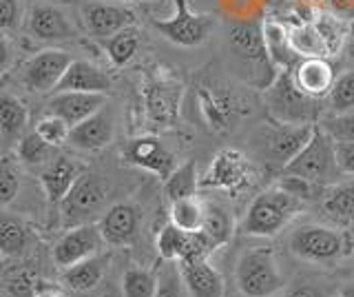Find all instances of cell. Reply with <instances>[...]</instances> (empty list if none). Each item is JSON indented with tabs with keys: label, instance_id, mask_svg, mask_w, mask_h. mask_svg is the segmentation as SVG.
<instances>
[{
	"label": "cell",
	"instance_id": "cell-1",
	"mask_svg": "<svg viewBox=\"0 0 354 297\" xmlns=\"http://www.w3.org/2000/svg\"><path fill=\"white\" fill-rule=\"evenodd\" d=\"M226 40L232 56L243 69L241 73L246 75V80L257 84L259 89H268L279 71H277L268 56V49H266L261 25L230 20L226 25Z\"/></svg>",
	"mask_w": 354,
	"mask_h": 297
},
{
	"label": "cell",
	"instance_id": "cell-2",
	"mask_svg": "<svg viewBox=\"0 0 354 297\" xmlns=\"http://www.w3.org/2000/svg\"><path fill=\"white\" fill-rule=\"evenodd\" d=\"M301 200L288 186H272L266 189L250 202L246 215L241 219V233L270 237L288 226V222L301 211Z\"/></svg>",
	"mask_w": 354,
	"mask_h": 297
},
{
	"label": "cell",
	"instance_id": "cell-3",
	"mask_svg": "<svg viewBox=\"0 0 354 297\" xmlns=\"http://www.w3.org/2000/svg\"><path fill=\"white\" fill-rule=\"evenodd\" d=\"M315 125H288L272 123L261 125L250 136V149L254 156L270 169H281L290 162L313 136Z\"/></svg>",
	"mask_w": 354,
	"mask_h": 297
},
{
	"label": "cell",
	"instance_id": "cell-4",
	"mask_svg": "<svg viewBox=\"0 0 354 297\" xmlns=\"http://www.w3.org/2000/svg\"><path fill=\"white\" fill-rule=\"evenodd\" d=\"M339 173L337 142L321 125H315L310 140L283 167L286 178H299L308 184H326Z\"/></svg>",
	"mask_w": 354,
	"mask_h": 297
},
{
	"label": "cell",
	"instance_id": "cell-5",
	"mask_svg": "<svg viewBox=\"0 0 354 297\" xmlns=\"http://www.w3.org/2000/svg\"><path fill=\"white\" fill-rule=\"evenodd\" d=\"M266 105L272 120L288 125H315L319 100L310 98L297 87L292 69H281L274 82L266 89Z\"/></svg>",
	"mask_w": 354,
	"mask_h": 297
},
{
	"label": "cell",
	"instance_id": "cell-6",
	"mask_svg": "<svg viewBox=\"0 0 354 297\" xmlns=\"http://www.w3.org/2000/svg\"><path fill=\"white\" fill-rule=\"evenodd\" d=\"M173 16L153 20V27L177 47H199L213 36L217 18L215 14H197L188 0H173Z\"/></svg>",
	"mask_w": 354,
	"mask_h": 297
},
{
	"label": "cell",
	"instance_id": "cell-7",
	"mask_svg": "<svg viewBox=\"0 0 354 297\" xmlns=\"http://www.w3.org/2000/svg\"><path fill=\"white\" fill-rule=\"evenodd\" d=\"M235 278L239 291L246 297H270L283 289L281 271L274 255L266 249H254L243 253L237 262Z\"/></svg>",
	"mask_w": 354,
	"mask_h": 297
},
{
	"label": "cell",
	"instance_id": "cell-8",
	"mask_svg": "<svg viewBox=\"0 0 354 297\" xmlns=\"http://www.w3.org/2000/svg\"><path fill=\"white\" fill-rule=\"evenodd\" d=\"M109 202V184L93 173H82L69 195L64 197L60 208H62V219L66 226H77V224H88L97 213L106 211Z\"/></svg>",
	"mask_w": 354,
	"mask_h": 297
},
{
	"label": "cell",
	"instance_id": "cell-9",
	"mask_svg": "<svg viewBox=\"0 0 354 297\" xmlns=\"http://www.w3.org/2000/svg\"><path fill=\"white\" fill-rule=\"evenodd\" d=\"M184 84L173 75H155L144 84V114L155 129H171L182 111Z\"/></svg>",
	"mask_w": 354,
	"mask_h": 297
},
{
	"label": "cell",
	"instance_id": "cell-10",
	"mask_svg": "<svg viewBox=\"0 0 354 297\" xmlns=\"http://www.w3.org/2000/svg\"><path fill=\"white\" fill-rule=\"evenodd\" d=\"M346 240L335 228L306 224L290 235V251L308 262H332L343 255Z\"/></svg>",
	"mask_w": 354,
	"mask_h": 297
},
{
	"label": "cell",
	"instance_id": "cell-11",
	"mask_svg": "<svg viewBox=\"0 0 354 297\" xmlns=\"http://www.w3.org/2000/svg\"><path fill=\"white\" fill-rule=\"evenodd\" d=\"M73 58L62 49H42L33 58H29L20 69V82L29 91L49 93L62 80L64 71L69 69Z\"/></svg>",
	"mask_w": 354,
	"mask_h": 297
},
{
	"label": "cell",
	"instance_id": "cell-12",
	"mask_svg": "<svg viewBox=\"0 0 354 297\" xmlns=\"http://www.w3.org/2000/svg\"><path fill=\"white\" fill-rule=\"evenodd\" d=\"M217 249L204 231L197 233H186V231L177 228L173 222L164 224V228L158 235V253L166 262H195V260H206L210 251Z\"/></svg>",
	"mask_w": 354,
	"mask_h": 297
},
{
	"label": "cell",
	"instance_id": "cell-13",
	"mask_svg": "<svg viewBox=\"0 0 354 297\" xmlns=\"http://www.w3.org/2000/svg\"><path fill=\"white\" fill-rule=\"evenodd\" d=\"M102 244H106V242H104L102 233H100L97 224L88 222V224L71 226L58 242H55L53 262L58 264L60 269H69L77 262L97 255Z\"/></svg>",
	"mask_w": 354,
	"mask_h": 297
},
{
	"label": "cell",
	"instance_id": "cell-14",
	"mask_svg": "<svg viewBox=\"0 0 354 297\" xmlns=\"http://www.w3.org/2000/svg\"><path fill=\"white\" fill-rule=\"evenodd\" d=\"M82 23L86 31L97 40H106L111 36H115L118 31L127 29L131 25H136V14L127 3H95L82 5Z\"/></svg>",
	"mask_w": 354,
	"mask_h": 297
},
{
	"label": "cell",
	"instance_id": "cell-15",
	"mask_svg": "<svg viewBox=\"0 0 354 297\" xmlns=\"http://www.w3.org/2000/svg\"><path fill=\"white\" fill-rule=\"evenodd\" d=\"M124 158L133 167L151 171L160 175L162 180H166L175 171V156L155 136L133 138L124 149Z\"/></svg>",
	"mask_w": 354,
	"mask_h": 297
},
{
	"label": "cell",
	"instance_id": "cell-16",
	"mask_svg": "<svg viewBox=\"0 0 354 297\" xmlns=\"http://www.w3.org/2000/svg\"><path fill=\"white\" fill-rule=\"evenodd\" d=\"M100 233L111 246H127L138 237L140 231V211L129 202L111 204L100 217Z\"/></svg>",
	"mask_w": 354,
	"mask_h": 297
},
{
	"label": "cell",
	"instance_id": "cell-17",
	"mask_svg": "<svg viewBox=\"0 0 354 297\" xmlns=\"http://www.w3.org/2000/svg\"><path fill=\"white\" fill-rule=\"evenodd\" d=\"M29 34L42 42H62L75 38V27L71 25L60 7L55 5H36L27 14Z\"/></svg>",
	"mask_w": 354,
	"mask_h": 297
},
{
	"label": "cell",
	"instance_id": "cell-18",
	"mask_svg": "<svg viewBox=\"0 0 354 297\" xmlns=\"http://www.w3.org/2000/svg\"><path fill=\"white\" fill-rule=\"evenodd\" d=\"M106 105V93H82V91H58L47 107V114L62 118L69 127L80 125L88 116L97 114Z\"/></svg>",
	"mask_w": 354,
	"mask_h": 297
},
{
	"label": "cell",
	"instance_id": "cell-19",
	"mask_svg": "<svg viewBox=\"0 0 354 297\" xmlns=\"http://www.w3.org/2000/svg\"><path fill=\"white\" fill-rule=\"evenodd\" d=\"M82 173H84L82 167L75 160L66 158V156L53 158L40 173V184H42V191L47 195L49 204L60 206Z\"/></svg>",
	"mask_w": 354,
	"mask_h": 297
},
{
	"label": "cell",
	"instance_id": "cell-20",
	"mask_svg": "<svg viewBox=\"0 0 354 297\" xmlns=\"http://www.w3.org/2000/svg\"><path fill=\"white\" fill-rule=\"evenodd\" d=\"M113 116L102 107L97 114L88 116L80 125L71 127L69 145L80 151H100L113 140Z\"/></svg>",
	"mask_w": 354,
	"mask_h": 297
},
{
	"label": "cell",
	"instance_id": "cell-21",
	"mask_svg": "<svg viewBox=\"0 0 354 297\" xmlns=\"http://www.w3.org/2000/svg\"><path fill=\"white\" fill-rule=\"evenodd\" d=\"M292 78L304 93L321 100V98H326L330 93L337 75L328 58H304L292 69Z\"/></svg>",
	"mask_w": 354,
	"mask_h": 297
},
{
	"label": "cell",
	"instance_id": "cell-22",
	"mask_svg": "<svg viewBox=\"0 0 354 297\" xmlns=\"http://www.w3.org/2000/svg\"><path fill=\"white\" fill-rule=\"evenodd\" d=\"M111 78L104 69L88 60H73L64 71L62 80L55 87L58 91H82V93H109Z\"/></svg>",
	"mask_w": 354,
	"mask_h": 297
},
{
	"label": "cell",
	"instance_id": "cell-23",
	"mask_svg": "<svg viewBox=\"0 0 354 297\" xmlns=\"http://www.w3.org/2000/svg\"><path fill=\"white\" fill-rule=\"evenodd\" d=\"M180 273L191 297H224V280L206 260L182 262Z\"/></svg>",
	"mask_w": 354,
	"mask_h": 297
},
{
	"label": "cell",
	"instance_id": "cell-24",
	"mask_svg": "<svg viewBox=\"0 0 354 297\" xmlns=\"http://www.w3.org/2000/svg\"><path fill=\"white\" fill-rule=\"evenodd\" d=\"M261 34L266 49H268V56L277 69H295L297 62L301 60L295 53L290 45V34H288V25H283L281 20L268 18L261 23Z\"/></svg>",
	"mask_w": 354,
	"mask_h": 297
},
{
	"label": "cell",
	"instance_id": "cell-25",
	"mask_svg": "<svg viewBox=\"0 0 354 297\" xmlns=\"http://www.w3.org/2000/svg\"><path fill=\"white\" fill-rule=\"evenodd\" d=\"M106 264H109V255H102V253H97V255L77 262V264H73V267H69V269H62L60 282L69 291L86 293V291L95 289V286L102 282L104 271H106Z\"/></svg>",
	"mask_w": 354,
	"mask_h": 297
},
{
	"label": "cell",
	"instance_id": "cell-26",
	"mask_svg": "<svg viewBox=\"0 0 354 297\" xmlns=\"http://www.w3.org/2000/svg\"><path fill=\"white\" fill-rule=\"evenodd\" d=\"M290 34V45L299 58H330V49L326 45V38L317 27L315 18L308 23H299L288 27Z\"/></svg>",
	"mask_w": 354,
	"mask_h": 297
},
{
	"label": "cell",
	"instance_id": "cell-27",
	"mask_svg": "<svg viewBox=\"0 0 354 297\" xmlns=\"http://www.w3.org/2000/svg\"><path fill=\"white\" fill-rule=\"evenodd\" d=\"M29 125V109L18 96L0 91V136L5 140H20Z\"/></svg>",
	"mask_w": 354,
	"mask_h": 297
},
{
	"label": "cell",
	"instance_id": "cell-28",
	"mask_svg": "<svg viewBox=\"0 0 354 297\" xmlns=\"http://www.w3.org/2000/svg\"><path fill=\"white\" fill-rule=\"evenodd\" d=\"M202 180L197 175V164L193 160H188L180 167H175V171L164 180V193L169 197V202L186 200V197H197Z\"/></svg>",
	"mask_w": 354,
	"mask_h": 297
},
{
	"label": "cell",
	"instance_id": "cell-29",
	"mask_svg": "<svg viewBox=\"0 0 354 297\" xmlns=\"http://www.w3.org/2000/svg\"><path fill=\"white\" fill-rule=\"evenodd\" d=\"M140 49V31L136 25H131L127 29L118 31L115 36H111L104 40V51L111 60V64L118 69L127 67V64L136 58V53Z\"/></svg>",
	"mask_w": 354,
	"mask_h": 297
},
{
	"label": "cell",
	"instance_id": "cell-30",
	"mask_svg": "<svg viewBox=\"0 0 354 297\" xmlns=\"http://www.w3.org/2000/svg\"><path fill=\"white\" fill-rule=\"evenodd\" d=\"M243 178H246V171H243L241 158L235 153H221L202 180V186H235L241 184Z\"/></svg>",
	"mask_w": 354,
	"mask_h": 297
},
{
	"label": "cell",
	"instance_id": "cell-31",
	"mask_svg": "<svg viewBox=\"0 0 354 297\" xmlns=\"http://www.w3.org/2000/svg\"><path fill=\"white\" fill-rule=\"evenodd\" d=\"M31 233L16 217L0 215V253L9 258H18L29 249Z\"/></svg>",
	"mask_w": 354,
	"mask_h": 297
},
{
	"label": "cell",
	"instance_id": "cell-32",
	"mask_svg": "<svg viewBox=\"0 0 354 297\" xmlns=\"http://www.w3.org/2000/svg\"><path fill=\"white\" fill-rule=\"evenodd\" d=\"M171 222L186 231V233H197L204 224V202L197 197H186V200L171 202Z\"/></svg>",
	"mask_w": 354,
	"mask_h": 297
},
{
	"label": "cell",
	"instance_id": "cell-33",
	"mask_svg": "<svg viewBox=\"0 0 354 297\" xmlns=\"http://www.w3.org/2000/svg\"><path fill=\"white\" fill-rule=\"evenodd\" d=\"M202 231L213 240L215 246L226 244L232 235V219L221 206L213 202H204V224Z\"/></svg>",
	"mask_w": 354,
	"mask_h": 297
},
{
	"label": "cell",
	"instance_id": "cell-34",
	"mask_svg": "<svg viewBox=\"0 0 354 297\" xmlns=\"http://www.w3.org/2000/svg\"><path fill=\"white\" fill-rule=\"evenodd\" d=\"M55 147L47 145L36 131L22 136L18 142V160L25 162L27 167H47V164L55 158Z\"/></svg>",
	"mask_w": 354,
	"mask_h": 297
},
{
	"label": "cell",
	"instance_id": "cell-35",
	"mask_svg": "<svg viewBox=\"0 0 354 297\" xmlns=\"http://www.w3.org/2000/svg\"><path fill=\"white\" fill-rule=\"evenodd\" d=\"M20 169L18 160L9 153H0V208H7L18 197Z\"/></svg>",
	"mask_w": 354,
	"mask_h": 297
},
{
	"label": "cell",
	"instance_id": "cell-36",
	"mask_svg": "<svg viewBox=\"0 0 354 297\" xmlns=\"http://www.w3.org/2000/svg\"><path fill=\"white\" fill-rule=\"evenodd\" d=\"M158 278L147 269H129L122 275V293L124 297H155Z\"/></svg>",
	"mask_w": 354,
	"mask_h": 297
},
{
	"label": "cell",
	"instance_id": "cell-37",
	"mask_svg": "<svg viewBox=\"0 0 354 297\" xmlns=\"http://www.w3.org/2000/svg\"><path fill=\"white\" fill-rule=\"evenodd\" d=\"M38 278L27 269H16L11 273H5L0 280V291L7 297H33L38 289Z\"/></svg>",
	"mask_w": 354,
	"mask_h": 297
},
{
	"label": "cell",
	"instance_id": "cell-38",
	"mask_svg": "<svg viewBox=\"0 0 354 297\" xmlns=\"http://www.w3.org/2000/svg\"><path fill=\"white\" fill-rule=\"evenodd\" d=\"M328 102L332 114H346L354 109V69L341 73L339 78L332 84V89L328 93Z\"/></svg>",
	"mask_w": 354,
	"mask_h": 297
},
{
	"label": "cell",
	"instance_id": "cell-39",
	"mask_svg": "<svg viewBox=\"0 0 354 297\" xmlns=\"http://www.w3.org/2000/svg\"><path fill=\"white\" fill-rule=\"evenodd\" d=\"M324 208L335 217H354V184H341L330 189L324 200Z\"/></svg>",
	"mask_w": 354,
	"mask_h": 297
},
{
	"label": "cell",
	"instance_id": "cell-40",
	"mask_svg": "<svg viewBox=\"0 0 354 297\" xmlns=\"http://www.w3.org/2000/svg\"><path fill=\"white\" fill-rule=\"evenodd\" d=\"M36 134L47 142V145H51V147H62V145H66L69 142V134H71V127L64 123L62 118H58V116H51V114H47V116H42L40 120H38V125H36Z\"/></svg>",
	"mask_w": 354,
	"mask_h": 297
},
{
	"label": "cell",
	"instance_id": "cell-41",
	"mask_svg": "<svg viewBox=\"0 0 354 297\" xmlns=\"http://www.w3.org/2000/svg\"><path fill=\"white\" fill-rule=\"evenodd\" d=\"M321 127H324L337 142L354 140V109L352 111H346V114L326 118L324 123H321Z\"/></svg>",
	"mask_w": 354,
	"mask_h": 297
},
{
	"label": "cell",
	"instance_id": "cell-42",
	"mask_svg": "<svg viewBox=\"0 0 354 297\" xmlns=\"http://www.w3.org/2000/svg\"><path fill=\"white\" fill-rule=\"evenodd\" d=\"M182 284H184V280H182L180 271L164 273L158 280V291H155V297H184Z\"/></svg>",
	"mask_w": 354,
	"mask_h": 297
},
{
	"label": "cell",
	"instance_id": "cell-43",
	"mask_svg": "<svg viewBox=\"0 0 354 297\" xmlns=\"http://www.w3.org/2000/svg\"><path fill=\"white\" fill-rule=\"evenodd\" d=\"M20 23V0H0V31L16 29Z\"/></svg>",
	"mask_w": 354,
	"mask_h": 297
},
{
	"label": "cell",
	"instance_id": "cell-44",
	"mask_svg": "<svg viewBox=\"0 0 354 297\" xmlns=\"http://www.w3.org/2000/svg\"><path fill=\"white\" fill-rule=\"evenodd\" d=\"M337 164H339V171L341 173L354 175V140L337 142Z\"/></svg>",
	"mask_w": 354,
	"mask_h": 297
},
{
	"label": "cell",
	"instance_id": "cell-45",
	"mask_svg": "<svg viewBox=\"0 0 354 297\" xmlns=\"http://www.w3.org/2000/svg\"><path fill=\"white\" fill-rule=\"evenodd\" d=\"M11 62H14V49H11V42L0 34V73H5Z\"/></svg>",
	"mask_w": 354,
	"mask_h": 297
},
{
	"label": "cell",
	"instance_id": "cell-46",
	"mask_svg": "<svg viewBox=\"0 0 354 297\" xmlns=\"http://www.w3.org/2000/svg\"><path fill=\"white\" fill-rule=\"evenodd\" d=\"M288 297H326V293L313 284H299L288 291Z\"/></svg>",
	"mask_w": 354,
	"mask_h": 297
},
{
	"label": "cell",
	"instance_id": "cell-47",
	"mask_svg": "<svg viewBox=\"0 0 354 297\" xmlns=\"http://www.w3.org/2000/svg\"><path fill=\"white\" fill-rule=\"evenodd\" d=\"M330 7L339 16H352L354 14V0H328Z\"/></svg>",
	"mask_w": 354,
	"mask_h": 297
},
{
	"label": "cell",
	"instance_id": "cell-48",
	"mask_svg": "<svg viewBox=\"0 0 354 297\" xmlns=\"http://www.w3.org/2000/svg\"><path fill=\"white\" fill-rule=\"evenodd\" d=\"M33 297H64V293L58 289V286L47 284V282H40L38 289H36V295H33Z\"/></svg>",
	"mask_w": 354,
	"mask_h": 297
},
{
	"label": "cell",
	"instance_id": "cell-49",
	"mask_svg": "<svg viewBox=\"0 0 354 297\" xmlns=\"http://www.w3.org/2000/svg\"><path fill=\"white\" fill-rule=\"evenodd\" d=\"M341 297H354V284H346L341 289Z\"/></svg>",
	"mask_w": 354,
	"mask_h": 297
},
{
	"label": "cell",
	"instance_id": "cell-50",
	"mask_svg": "<svg viewBox=\"0 0 354 297\" xmlns=\"http://www.w3.org/2000/svg\"><path fill=\"white\" fill-rule=\"evenodd\" d=\"M346 51H348V56L354 60V36L348 38V42H346Z\"/></svg>",
	"mask_w": 354,
	"mask_h": 297
},
{
	"label": "cell",
	"instance_id": "cell-51",
	"mask_svg": "<svg viewBox=\"0 0 354 297\" xmlns=\"http://www.w3.org/2000/svg\"><path fill=\"white\" fill-rule=\"evenodd\" d=\"M5 275V260H3V253H0V280H3Z\"/></svg>",
	"mask_w": 354,
	"mask_h": 297
},
{
	"label": "cell",
	"instance_id": "cell-52",
	"mask_svg": "<svg viewBox=\"0 0 354 297\" xmlns=\"http://www.w3.org/2000/svg\"><path fill=\"white\" fill-rule=\"evenodd\" d=\"M111 3H136V0H111Z\"/></svg>",
	"mask_w": 354,
	"mask_h": 297
},
{
	"label": "cell",
	"instance_id": "cell-53",
	"mask_svg": "<svg viewBox=\"0 0 354 297\" xmlns=\"http://www.w3.org/2000/svg\"><path fill=\"white\" fill-rule=\"evenodd\" d=\"M142 3H155V0H142Z\"/></svg>",
	"mask_w": 354,
	"mask_h": 297
},
{
	"label": "cell",
	"instance_id": "cell-54",
	"mask_svg": "<svg viewBox=\"0 0 354 297\" xmlns=\"http://www.w3.org/2000/svg\"><path fill=\"white\" fill-rule=\"evenodd\" d=\"M0 297H7V295H5V293H3V291H0Z\"/></svg>",
	"mask_w": 354,
	"mask_h": 297
},
{
	"label": "cell",
	"instance_id": "cell-55",
	"mask_svg": "<svg viewBox=\"0 0 354 297\" xmlns=\"http://www.w3.org/2000/svg\"><path fill=\"white\" fill-rule=\"evenodd\" d=\"M308 3H313V0H308Z\"/></svg>",
	"mask_w": 354,
	"mask_h": 297
},
{
	"label": "cell",
	"instance_id": "cell-56",
	"mask_svg": "<svg viewBox=\"0 0 354 297\" xmlns=\"http://www.w3.org/2000/svg\"><path fill=\"white\" fill-rule=\"evenodd\" d=\"M339 297H341V295H339Z\"/></svg>",
	"mask_w": 354,
	"mask_h": 297
}]
</instances>
